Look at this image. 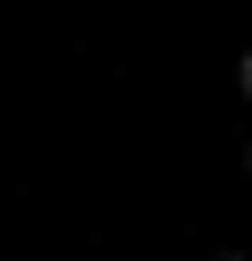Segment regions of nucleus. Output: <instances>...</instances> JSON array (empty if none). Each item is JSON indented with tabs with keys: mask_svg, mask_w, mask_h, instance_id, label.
I'll list each match as a JSON object with an SVG mask.
<instances>
[{
	"mask_svg": "<svg viewBox=\"0 0 252 261\" xmlns=\"http://www.w3.org/2000/svg\"><path fill=\"white\" fill-rule=\"evenodd\" d=\"M244 93H252V59H244Z\"/></svg>",
	"mask_w": 252,
	"mask_h": 261,
	"instance_id": "1",
	"label": "nucleus"
}]
</instances>
